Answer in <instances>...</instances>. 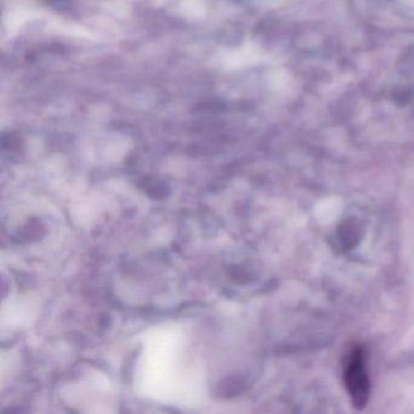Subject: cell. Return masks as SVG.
<instances>
[{
  "label": "cell",
  "mask_w": 414,
  "mask_h": 414,
  "mask_svg": "<svg viewBox=\"0 0 414 414\" xmlns=\"http://www.w3.org/2000/svg\"><path fill=\"white\" fill-rule=\"evenodd\" d=\"M346 389L350 395L354 407L365 408L370 396V381L366 370V359L360 348L352 350L344 372Z\"/></svg>",
  "instance_id": "6da1fadb"
}]
</instances>
